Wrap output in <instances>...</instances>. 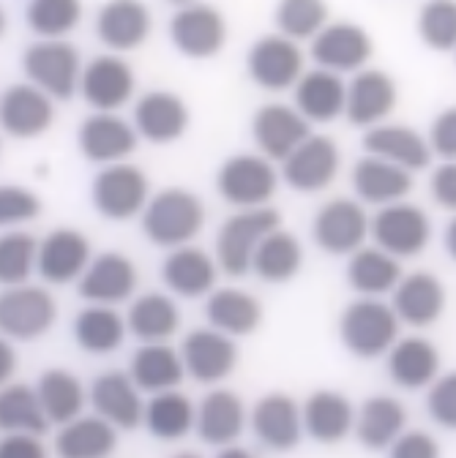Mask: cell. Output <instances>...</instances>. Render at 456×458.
<instances>
[{"label": "cell", "instance_id": "1", "mask_svg": "<svg viewBox=\"0 0 456 458\" xmlns=\"http://www.w3.org/2000/svg\"><path fill=\"white\" fill-rule=\"evenodd\" d=\"M205 224V208L200 197L186 189H164L151 197L142 210V233L153 246L178 249L192 243Z\"/></svg>", "mask_w": 456, "mask_h": 458}, {"label": "cell", "instance_id": "2", "mask_svg": "<svg viewBox=\"0 0 456 458\" xmlns=\"http://www.w3.org/2000/svg\"><path fill=\"white\" fill-rule=\"evenodd\" d=\"M399 319L393 306L377 298H361L341 311L339 338L345 350L361 360H374L388 355V350L399 341Z\"/></svg>", "mask_w": 456, "mask_h": 458}, {"label": "cell", "instance_id": "3", "mask_svg": "<svg viewBox=\"0 0 456 458\" xmlns=\"http://www.w3.org/2000/svg\"><path fill=\"white\" fill-rule=\"evenodd\" d=\"M281 226V216L273 208H241L230 216L216 235V262L227 276H246L254 262V251L265 235Z\"/></svg>", "mask_w": 456, "mask_h": 458}, {"label": "cell", "instance_id": "4", "mask_svg": "<svg viewBox=\"0 0 456 458\" xmlns=\"http://www.w3.org/2000/svg\"><path fill=\"white\" fill-rule=\"evenodd\" d=\"M82 69L77 49L66 38H39L22 55L25 77L58 101H69L80 90Z\"/></svg>", "mask_w": 456, "mask_h": 458}, {"label": "cell", "instance_id": "5", "mask_svg": "<svg viewBox=\"0 0 456 458\" xmlns=\"http://www.w3.org/2000/svg\"><path fill=\"white\" fill-rule=\"evenodd\" d=\"M279 189V175L268 156L241 153L227 158L216 172V191L236 208H262Z\"/></svg>", "mask_w": 456, "mask_h": 458}, {"label": "cell", "instance_id": "6", "mask_svg": "<svg viewBox=\"0 0 456 458\" xmlns=\"http://www.w3.org/2000/svg\"><path fill=\"white\" fill-rule=\"evenodd\" d=\"M93 208L109 221H126L142 213L151 202V183L142 169L132 164H107L90 189Z\"/></svg>", "mask_w": 456, "mask_h": 458}, {"label": "cell", "instance_id": "7", "mask_svg": "<svg viewBox=\"0 0 456 458\" xmlns=\"http://www.w3.org/2000/svg\"><path fill=\"white\" fill-rule=\"evenodd\" d=\"M298 44L301 41L288 38L284 33L257 38L246 55L249 77L265 90L296 88L304 77V52Z\"/></svg>", "mask_w": 456, "mask_h": 458}, {"label": "cell", "instance_id": "8", "mask_svg": "<svg viewBox=\"0 0 456 458\" xmlns=\"http://www.w3.org/2000/svg\"><path fill=\"white\" fill-rule=\"evenodd\" d=\"M372 235L393 257H418L432 241V221L418 205L391 202L372 218Z\"/></svg>", "mask_w": 456, "mask_h": 458}, {"label": "cell", "instance_id": "9", "mask_svg": "<svg viewBox=\"0 0 456 458\" xmlns=\"http://www.w3.org/2000/svg\"><path fill=\"white\" fill-rule=\"evenodd\" d=\"M55 317H58V306L41 286L17 284L0 298V327L9 338L36 341L55 325Z\"/></svg>", "mask_w": 456, "mask_h": 458}, {"label": "cell", "instance_id": "10", "mask_svg": "<svg viewBox=\"0 0 456 458\" xmlns=\"http://www.w3.org/2000/svg\"><path fill=\"white\" fill-rule=\"evenodd\" d=\"M369 233H372V221L366 210L358 202L345 199V197L323 205L312 221L314 243L333 257L358 251Z\"/></svg>", "mask_w": 456, "mask_h": 458}, {"label": "cell", "instance_id": "11", "mask_svg": "<svg viewBox=\"0 0 456 458\" xmlns=\"http://www.w3.org/2000/svg\"><path fill=\"white\" fill-rule=\"evenodd\" d=\"M186 374L200 385H216L227 379L238 366V347L233 335H227L216 327L194 330L184 338L181 347Z\"/></svg>", "mask_w": 456, "mask_h": 458}, {"label": "cell", "instance_id": "12", "mask_svg": "<svg viewBox=\"0 0 456 458\" xmlns=\"http://www.w3.org/2000/svg\"><path fill=\"white\" fill-rule=\"evenodd\" d=\"M137 80L132 66L118 55H99L85 64L80 93L96 112H116L134 96Z\"/></svg>", "mask_w": 456, "mask_h": 458}, {"label": "cell", "instance_id": "13", "mask_svg": "<svg viewBox=\"0 0 456 458\" xmlns=\"http://www.w3.org/2000/svg\"><path fill=\"white\" fill-rule=\"evenodd\" d=\"M169 41L192 61H205L221 52L227 41V22L213 6H181V12L169 20Z\"/></svg>", "mask_w": 456, "mask_h": 458}, {"label": "cell", "instance_id": "14", "mask_svg": "<svg viewBox=\"0 0 456 458\" xmlns=\"http://www.w3.org/2000/svg\"><path fill=\"white\" fill-rule=\"evenodd\" d=\"M312 57L320 69L336 74H356L372 57V38L361 25L331 22L312 38Z\"/></svg>", "mask_w": 456, "mask_h": 458}, {"label": "cell", "instance_id": "15", "mask_svg": "<svg viewBox=\"0 0 456 458\" xmlns=\"http://www.w3.org/2000/svg\"><path fill=\"white\" fill-rule=\"evenodd\" d=\"M339 175V148L331 137H309L281 161V178L304 194L328 189Z\"/></svg>", "mask_w": 456, "mask_h": 458}, {"label": "cell", "instance_id": "16", "mask_svg": "<svg viewBox=\"0 0 456 458\" xmlns=\"http://www.w3.org/2000/svg\"><path fill=\"white\" fill-rule=\"evenodd\" d=\"M252 134L262 156L271 161H284L298 145H304L309 134V121L298 106L288 104H265L257 109L252 121Z\"/></svg>", "mask_w": 456, "mask_h": 458}, {"label": "cell", "instance_id": "17", "mask_svg": "<svg viewBox=\"0 0 456 458\" xmlns=\"http://www.w3.org/2000/svg\"><path fill=\"white\" fill-rule=\"evenodd\" d=\"M252 431L268 447L288 453L301 445L304 437V410L284 393H268L252 410Z\"/></svg>", "mask_w": 456, "mask_h": 458}, {"label": "cell", "instance_id": "18", "mask_svg": "<svg viewBox=\"0 0 456 458\" xmlns=\"http://www.w3.org/2000/svg\"><path fill=\"white\" fill-rule=\"evenodd\" d=\"M140 385L132 379V374L107 371L96 377L90 387V407L96 415L109 420L116 428L134 431L140 423H145V404L140 398Z\"/></svg>", "mask_w": 456, "mask_h": 458}, {"label": "cell", "instance_id": "19", "mask_svg": "<svg viewBox=\"0 0 456 458\" xmlns=\"http://www.w3.org/2000/svg\"><path fill=\"white\" fill-rule=\"evenodd\" d=\"M192 123L189 106L169 90H151L134 104V129L153 145H169L186 134Z\"/></svg>", "mask_w": 456, "mask_h": 458}, {"label": "cell", "instance_id": "20", "mask_svg": "<svg viewBox=\"0 0 456 458\" xmlns=\"http://www.w3.org/2000/svg\"><path fill=\"white\" fill-rule=\"evenodd\" d=\"M0 121H4L9 137L33 140L44 134L55 121L52 96L33 82L12 85L0 101Z\"/></svg>", "mask_w": 456, "mask_h": 458}, {"label": "cell", "instance_id": "21", "mask_svg": "<svg viewBox=\"0 0 456 458\" xmlns=\"http://www.w3.org/2000/svg\"><path fill=\"white\" fill-rule=\"evenodd\" d=\"M137 129H132L116 112H96L82 121L77 131L80 153L90 164H118L137 148Z\"/></svg>", "mask_w": 456, "mask_h": 458}, {"label": "cell", "instance_id": "22", "mask_svg": "<svg viewBox=\"0 0 456 458\" xmlns=\"http://www.w3.org/2000/svg\"><path fill=\"white\" fill-rule=\"evenodd\" d=\"M137 290V267L129 257L118 251H104L90 259L88 270L80 278V295L88 303L116 306L132 298Z\"/></svg>", "mask_w": 456, "mask_h": 458}, {"label": "cell", "instance_id": "23", "mask_svg": "<svg viewBox=\"0 0 456 458\" xmlns=\"http://www.w3.org/2000/svg\"><path fill=\"white\" fill-rule=\"evenodd\" d=\"M153 20L142 0H109L96 14V36L112 52H132L151 36Z\"/></svg>", "mask_w": 456, "mask_h": 458}, {"label": "cell", "instance_id": "24", "mask_svg": "<svg viewBox=\"0 0 456 458\" xmlns=\"http://www.w3.org/2000/svg\"><path fill=\"white\" fill-rule=\"evenodd\" d=\"M219 270V262H213L208 251L186 243L178 249H169L167 259L161 262V281L173 295L194 301L213 293Z\"/></svg>", "mask_w": 456, "mask_h": 458}, {"label": "cell", "instance_id": "25", "mask_svg": "<svg viewBox=\"0 0 456 458\" xmlns=\"http://www.w3.org/2000/svg\"><path fill=\"white\" fill-rule=\"evenodd\" d=\"M391 298L396 317L410 327H429L445 311V286L437 276L426 270L402 276Z\"/></svg>", "mask_w": 456, "mask_h": 458}, {"label": "cell", "instance_id": "26", "mask_svg": "<svg viewBox=\"0 0 456 458\" xmlns=\"http://www.w3.org/2000/svg\"><path fill=\"white\" fill-rule=\"evenodd\" d=\"M90 265V243L77 229H52L39 243V276L47 284H69L82 278Z\"/></svg>", "mask_w": 456, "mask_h": 458}, {"label": "cell", "instance_id": "27", "mask_svg": "<svg viewBox=\"0 0 456 458\" xmlns=\"http://www.w3.org/2000/svg\"><path fill=\"white\" fill-rule=\"evenodd\" d=\"M353 189L366 205H391L402 202L413 191V172L388 158L366 153L353 166Z\"/></svg>", "mask_w": 456, "mask_h": 458}, {"label": "cell", "instance_id": "28", "mask_svg": "<svg viewBox=\"0 0 456 458\" xmlns=\"http://www.w3.org/2000/svg\"><path fill=\"white\" fill-rule=\"evenodd\" d=\"M396 106V85L385 72L361 69L348 82V109L345 118L353 126L372 129L383 123Z\"/></svg>", "mask_w": 456, "mask_h": 458}, {"label": "cell", "instance_id": "29", "mask_svg": "<svg viewBox=\"0 0 456 458\" xmlns=\"http://www.w3.org/2000/svg\"><path fill=\"white\" fill-rule=\"evenodd\" d=\"M296 106L309 123H333L348 109V85L331 69H314L296 85Z\"/></svg>", "mask_w": 456, "mask_h": 458}, {"label": "cell", "instance_id": "30", "mask_svg": "<svg viewBox=\"0 0 456 458\" xmlns=\"http://www.w3.org/2000/svg\"><path fill=\"white\" fill-rule=\"evenodd\" d=\"M246 426L244 401L233 390H213L208 393L197 407V437L211 447L233 445Z\"/></svg>", "mask_w": 456, "mask_h": 458}, {"label": "cell", "instance_id": "31", "mask_svg": "<svg viewBox=\"0 0 456 458\" xmlns=\"http://www.w3.org/2000/svg\"><path fill=\"white\" fill-rule=\"evenodd\" d=\"M385 369L393 385L408 387V390H421L440 377V352L432 341L421 335L399 338L388 350Z\"/></svg>", "mask_w": 456, "mask_h": 458}, {"label": "cell", "instance_id": "32", "mask_svg": "<svg viewBox=\"0 0 456 458\" xmlns=\"http://www.w3.org/2000/svg\"><path fill=\"white\" fill-rule=\"evenodd\" d=\"M364 150L380 158H388L410 172L426 169L432 161V145L416 129L399 123H377L364 134Z\"/></svg>", "mask_w": 456, "mask_h": 458}, {"label": "cell", "instance_id": "33", "mask_svg": "<svg viewBox=\"0 0 456 458\" xmlns=\"http://www.w3.org/2000/svg\"><path fill=\"white\" fill-rule=\"evenodd\" d=\"M304 428L323 445H336L356 428L350 401L336 390H317L304 404Z\"/></svg>", "mask_w": 456, "mask_h": 458}, {"label": "cell", "instance_id": "34", "mask_svg": "<svg viewBox=\"0 0 456 458\" xmlns=\"http://www.w3.org/2000/svg\"><path fill=\"white\" fill-rule=\"evenodd\" d=\"M129 374L142 393H161L184 382L186 363L184 355L176 352L167 341H148L134 352Z\"/></svg>", "mask_w": 456, "mask_h": 458}, {"label": "cell", "instance_id": "35", "mask_svg": "<svg viewBox=\"0 0 456 458\" xmlns=\"http://www.w3.org/2000/svg\"><path fill=\"white\" fill-rule=\"evenodd\" d=\"M408 426V412L402 401L391 395H372L364 401L361 412L356 415V434L361 445L369 450H388Z\"/></svg>", "mask_w": 456, "mask_h": 458}, {"label": "cell", "instance_id": "36", "mask_svg": "<svg viewBox=\"0 0 456 458\" xmlns=\"http://www.w3.org/2000/svg\"><path fill=\"white\" fill-rule=\"evenodd\" d=\"M399 257L388 254L385 249H358L350 254L348 262V284L364 298H380L396 290L402 281V267L396 262Z\"/></svg>", "mask_w": 456, "mask_h": 458}, {"label": "cell", "instance_id": "37", "mask_svg": "<svg viewBox=\"0 0 456 458\" xmlns=\"http://www.w3.org/2000/svg\"><path fill=\"white\" fill-rule=\"evenodd\" d=\"M205 317H208L211 327L233 335V338H241V335H249L260 327L262 306L249 293L230 290V286H227V290H216L208 295Z\"/></svg>", "mask_w": 456, "mask_h": 458}, {"label": "cell", "instance_id": "38", "mask_svg": "<svg viewBox=\"0 0 456 458\" xmlns=\"http://www.w3.org/2000/svg\"><path fill=\"white\" fill-rule=\"evenodd\" d=\"M129 322L104 303H90L74 319V338L80 350L90 355H109L116 352L126 338Z\"/></svg>", "mask_w": 456, "mask_h": 458}, {"label": "cell", "instance_id": "39", "mask_svg": "<svg viewBox=\"0 0 456 458\" xmlns=\"http://www.w3.org/2000/svg\"><path fill=\"white\" fill-rule=\"evenodd\" d=\"M145 426L156 439L178 442L197 426V407L176 387L153 393L145 404Z\"/></svg>", "mask_w": 456, "mask_h": 458}, {"label": "cell", "instance_id": "40", "mask_svg": "<svg viewBox=\"0 0 456 458\" xmlns=\"http://www.w3.org/2000/svg\"><path fill=\"white\" fill-rule=\"evenodd\" d=\"M301 267H304V246L296 235L284 233L281 226L262 238L252 262V270L268 284L290 281L301 273Z\"/></svg>", "mask_w": 456, "mask_h": 458}, {"label": "cell", "instance_id": "41", "mask_svg": "<svg viewBox=\"0 0 456 458\" xmlns=\"http://www.w3.org/2000/svg\"><path fill=\"white\" fill-rule=\"evenodd\" d=\"M116 445H118L116 426L104 420L101 415L74 418L61 428L58 439H55V450L66 458H101L116 450Z\"/></svg>", "mask_w": 456, "mask_h": 458}, {"label": "cell", "instance_id": "42", "mask_svg": "<svg viewBox=\"0 0 456 458\" xmlns=\"http://www.w3.org/2000/svg\"><path fill=\"white\" fill-rule=\"evenodd\" d=\"M39 398H41V407L49 418V423L55 426H66L72 423L74 418L82 415V407H85V390H82V382L64 371V369H49L39 377Z\"/></svg>", "mask_w": 456, "mask_h": 458}, {"label": "cell", "instance_id": "43", "mask_svg": "<svg viewBox=\"0 0 456 458\" xmlns=\"http://www.w3.org/2000/svg\"><path fill=\"white\" fill-rule=\"evenodd\" d=\"M129 333L140 338L142 344L148 341H167L173 338L181 327V314L178 306L161 293H148L140 295L126 314Z\"/></svg>", "mask_w": 456, "mask_h": 458}, {"label": "cell", "instance_id": "44", "mask_svg": "<svg viewBox=\"0 0 456 458\" xmlns=\"http://www.w3.org/2000/svg\"><path fill=\"white\" fill-rule=\"evenodd\" d=\"M0 428L4 431H30L44 434L49 428V418L41 407L36 387L28 385H6L0 393Z\"/></svg>", "mask_w": 456, "mask_h": 458}, {"label": "cell", "instance_id": "45", "mask_svg": "<svg viewBox=\"0 0 456 458\" xmlns=\"http://www.w3.org/2000/svg\"><path fill=\"white\" fill-rule=\"evenodd\" d=\"M82 20V0H30L25 22L39 38H64Z\"/></svg>", "mask_w": 456, "mask_h": 458}, {"label": "cell", "instance_id": "46", "mask_svg": "<svg viewBox=\"0 0 456 458\" xmlns=\"http://www.w3.org/2000/svg\"><path fill=\"white\" fill-rule=\"evenodd\" d=\"M328 25L325 0H279L276 28L288 38L306 41L314 38Z\"/></svg>", "mask_w": 456, "mask_h": 458}, {"label": "cell", "instance_id": "47", "mask_svg": "<svg viewBox=\"0 0 456 458\" xmlns=\"http://www.w3.org/2000/svg\"><path fill=\"white\" fill-rule=\"evenodd\" d=\"M39 265V243L28 233H9L0 241V278L6 286L25 284Z\"/></svg>", "mask_w": 456, "mask_h": 458}, {"label": "cell", "instance_id": "48", "mask_svg": "<svg viewBox=\"0 0 456 458\" xmlns=\"http://www.w3.org/2000/svg\"><path fill=\"white\" fill-rule=\"evenodd\" d=\"M418 36L434 52L456 49V0H429L418 14Z\"/></svg>", "mask_w": 456, "mask_h": 458}, {"label": "cell", "instance_id": "49", "mask_svg": "<svg viewBox=\"0 0 456 458\" xmlns=\"http://www.w3.org/2000/svg\"><path fill=\"white\" fill-rule=\"evenodd\" d=\"M429 418L448 431H456V371L443 374L432 382V390L426 395Z\"/></svg>", "mask_w": 456, "mask_h": 458}, {"label": "cell", "instance_id": "50", "mask_svg": "<svg viewBox=\"0 0 456 458\" xmlns=\"http://www.w3.org/2000/svg\"><path fill=\"white\" fill-rule=\"evenodd\" d=\"M41 213V199L22 186L0 189V221L4 224H25Z\"/></svg>", "mask_w": 456, "mask_h": 458}, {"label": "cell", "instance_id": "51", "mask_svg": "<svg viewBox=\"0 0 456 458\" xmlns=\"http://www.w3.org/2000/svg\"><path fill=\"white\" fill-rule=\"evenodd\" d=\"M429 145L440 158L456 161V106H448L434 118L429 129Z\"/></svg>", "mask_w": 456, "mask_h": 458}, {"label": "cell", "instance_id": "52", "mask_svg": "<svg viewBox=\"0 0 456 458\" xmlns=\"http://www.w3.org/2000/svg\"><path fill=\"white\" fill-rule=\"evenodd\" d=\"M429 194L443 210L456 213V161H445L432 172Z\"/></svg>", "mask_w": 456, "mask_h": 458}, {"label": "cell", "instance_id": "53", "mask_svg": "<svg viewBox=\"0 0 456 458\" xmlns=\"http://www.w3.org/2000/svg\"><path fill=\"white\" fill-rule=\"evenodd\" d=\"M437 453V442L426 431H402V437L391 445V455L396 458H434Z\"/></svg>", "mask_w": 456, "mask_h": 458}, {"label": "cell", "instance_id": "54", "mask_svg": "<svg viewBox=\"0 0 456 458\" xmlns=\"http://www.w3.org/2000/svg\"><path fill=\"white\" fill-rule=\"evenodd\" d=\"M0 455H4V458H41L44 455V445L39 442V434L9 431L4 445H0Z\"/></svg>", "mask_w": 456, "mask_h": 458}, {"label": "cell", "instance_id": "55", "mask_svg": "<svg viewBox=\"0 0 456 458\" xmlns=\"http://www.w3.org/2000/svg\"><path fill=\"white\" fill-rule=\"evenodd\" d=\"M14 366H17V355H14V350L9 347V344H4V347H0V379L9 382L12 374H14Z\"/></svg>", "mask_w": 456, "mask_h": 458}, {"label": "cell", "instance_id": "56", "mask_svg": "<svg viewBox=\"0 0 456 458\" xmlns=\"http://www.w3.org/2000/svg\"><path fill=\"white\" fill-rule=\"evenodd\" d=\"M445 251H448V257L456 262V216L448 221V226H445Z\"/></svg>", "mask_w": 456, "mask_h": 458}, {"label": "cell", "instance_id": "57", "mask_svg": "<svg viewBox=\"0 0 456 458\" xmlns=\"http://www.w3.org/2000/svg\"><path fill=\"white\" fill-rule=\"evenodd\" d=\"M169 4H176V6H192V4H200V0H169Z\"/></svg>", "mask_w": 456, "mask_h": 458}]
</instances>
